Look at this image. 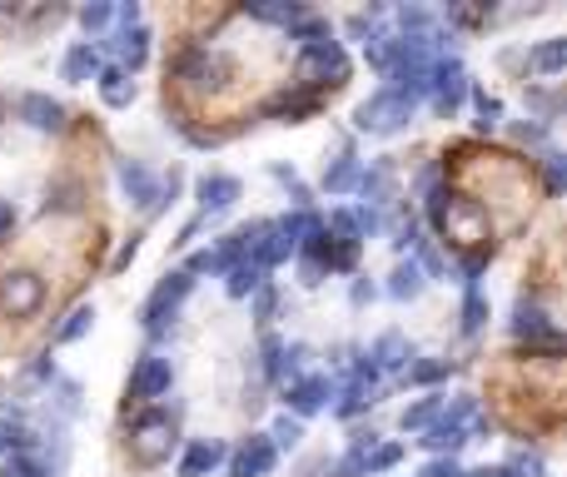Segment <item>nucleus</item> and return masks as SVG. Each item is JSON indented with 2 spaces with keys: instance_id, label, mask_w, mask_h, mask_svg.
Returning a JSON list of instances; mask_svg holds the SVG:
<instances>
[{
  "instance_id": "f257e3e1",
  "label": "nucleus",
  "mask_w": 567,
  "mask_h": 477,
  "mask_svg": "<svg viewBox=\"0 0 567 477\" xmlns=\"http://www.w3.org/2000/svg\"><path fill=\"white\" fill-rule=\"evenodd\" d=\"M179 408H145L135 423H130V453H135V463H145V468H159V463H169V453H175L179 443V428H175Z\"/></svg>"
},
{
  "instance_id": "f03ea898",
  "label": "nucleus",
  "mask_w": 567,
  "mask_h": 477,
  "mask_svg": "<svg viewBox=\"0 0 567 477\" xmlns=\"http://www.w3.org/2000/svg\"><path fill=\"white\" fill-rule=\"evenodd\" d=\"M175 75L185 80L195 95H219V90H229V80H235V60L225 55V50H209V45H189L185 55H179Z\"/></svg>"
},
{
  "instance_id": "7ed1b4c3",
  "label": "nucleus",
  "mask_w": 567,
  "mask_h": 477,
  "mask_svg": "<svg viewBox=\"0 0 567 477\" xmlns=\"http://www.w3.org/2000/svg\"><path fill=\"white\" fill-rule=\"evenodd\" d=\"M189 289H195V279H189L185 269H175V273H165V279L155 283V293H150L145 303H140V323H145L150 333H165L169 323H175V313H179V303L189 299Z\"/></svg>"
},
{
  "instance_id": "20e7f679",
  "label": "nucleus",
  "mask_w": 567,
  "mask_h": 477,
  "mask_svg": "<svg viewBox=\"0 0 567 477\" xmlns=\"http://www.w3.org/2000/svg\"><path fill=\"white\" fill-rule=\"evenodd\" d=\"M413 105H419V100H409V95H399V90H389L383 85L379 95H369L359 105V129H369V135H393V129H403L413 120Z\"/></svg>"
},
{
  "instance_id": "39448f33",
  "label": "nucleus",
  "mask_w": 567,
  "mask_h": 477,
  "mask_svg": "<svg viewBox=\"0 0 567 477\" xmlns=\"http://www.w3.org/2000/svg\"><path fill=\"white\" fill-rule=\"evenodd\" d=\"M45 303V279L35 269H6L0 273V309L10 319H35Z\"/></svg>"
},
{
  "instance_id": "423d86ee",
  "label": "nucleus",
  "mask_w": 567,
  "mask_h": 477,
  "mask_svg": "<svg viewBox=\"0 0 567 477\" xmlns=\"http://www.w3.org/2000/svg\"><path fill=\"white\" fill-rule=\"evenodd\" d=\"M429 95H433V110H439V115H453V110L468 100V70H463L458 55L433 60V70H429Z\"/></svg>"
},
{
  "instance_id": "0eeeda50",
  "label": "nucleus",
  "mask_w": 567,
  "mask_h": 477,
  "mask_svg": "<svg viewBox=\"0 0 567 477\" xmlns=\"http://www.w3.org/2000/svg\"><path fill=\"white\" fill-rule=\"evenodd\" d=\"M439 229H443L449 239H458V243H478V239H488V209H483L478 199L449 195V205H443Z\"/></svg>"
},
{
  "instance_id": "6e6552de",
  "label": "nucleus",
  "mask_w": 567,
  "mask_h": 477,
  "mask_svg": "<svg viewBox=\"0 0 567 477\" xmlns=\"http://www.w3.org/2000/svg\"><path fill=\"white\" fill-rule=\"evenodd\" d=\"M249 235H255V225H245L239 235H229V239H219L215 249H199L195 259L185 263V273L189 279H199V273H215V279H225L235 263H245V249H249Z\"/></svg>"
},
{
  "instance_id": "1a4fd4ad",
  "label": "nucleus",
  "mask_w": 567,
  "mask_h": 477,
  "mask_svg": "<svg viewBox=\"0 0 567 477\" xmlns=\"http://www.w3.org/2000/svg\"><path fill=\"white\" fill-rule=\"evenodd\" d=\"M293 253V239L284 235V225L279 219H265V225H255V235H249V249H245V259L255 263V269H279L284 259Z\"/></svg>"
},
{
  "instance_id": "9d476101",
  "label": "nucleus",
  "mask_w": 567,
  "mask_h": 477,
  "mask_svg": "<svg viewBox=\"0 0 567 477\" xmlns=\"http://www.w3.org/2000/svg\"><path fill=\"white\" fill-rule=\"evenodd\" d=\"M169 383H175V363H169L165 353H145V359L135 363V373H130V393H135L140 403L165 398Z\"/></svg>"
},
{
  "instance_id": "9b49d317",
  "label": "nucleus",
  "mask_w": 567,
  "mask_h": 477,
  "mask_svg": "<svg viewBox=\"0 0 567 477\" xmlns=\"http://www.w3.org/2000/svg\"><path fill=\"white\" fill-rule=\"evenodd\" d=\"M115 179H120V195L130 199V205H140V209H150L155 205V195H159V179H155V169L145 165V159H115Z\"/></svg>"
},
{
  "instance_id": "f8f14e48",
  "label": "nucleus",
  "mask_w": 567,
  "mask_h": 477,
  "mask_svg": "<svg viewBox=\"0 0 567 477\" xmlns=\"http://www.w3.org/2000/svg\"><path fill=\"white\" fill-rule=\"evenodd\" d=\"M508 329L518 343H548V349H558V323L548 319V309H538V303H528V299L513 309Z\"/></svg>"
},
{
  "instance_id": "ddd939ff",
  "label": "nucleus",
  "mask_w": 567,
  "mask_h": 477,
  "mask_svg": "<svg viewBox=\"0 0 567 477\" xmlns=\"http://www.w3.org/2000/svg\"><path fill=\"white\" fill-rule=\"evenodd\" d=\"M284 398H289V418H309V413H319L333 398V383L323 373H303V379H293L284 388Z\"/></svg>"
},
{
  "instance_id": "4468645a",
  "label": "nucleus",
  "mask_w": 567,
  "mask_h": 477,
  "mask_svg": "<svg viewBox=\"0 0 567 477\" xmlns=\"http://www.w3.org/2000/svg\"><path fill=\"white\" fill-rule=\"evenodd\" d=\"M20 120H25L30 129H40V135H60V129H65V105L40 95V90H30V95H20Z\"/></svg>"
},
{
  "instance_id": "2eb2a0df",
  "label": "nucleus",
  "mask_w": 567,
  "mask_h": 477,
  "mask_svg": "<svg viewBox=\"0 0 567 477\" xmlns=\"http://www.w3.org/2000/svg\"><path fill=\"white\" fill-rule=\"evenodd\" d=\"M275 443H269V433H255V438L245 443V448L229 458V477H265L269 468H275Z\"/></svg>"
},
{
  "instance_id": "dca6fc26",
  "label": "nucleus",
  "mask_w": 567,
  "mask_h": 477,
  "mask_svg": "<svg viewBox=\"0 0 567 477\" xmlns=\"http://www.w3.org/2000/svg\"><path fill=\"white\" fill-rule=\"evenodd\" d=\"M195 199H199V215H225V209H235L239 199V179L235 175H205L195 185Z\"/></svg>"
},
{
  "instance_id": "f3484780",
  "label": "nucleus",
  "mask_w": 567,
  "mask_h": 477,
  "mask_svg": "<svg viewBox=\"0 0 567 477\" xmlns=\"http://www.w3.org/2000/svg\"><path fill=\"white\" fill-rule=\"evenodd\" d=\"M225 458H229V448L219 438H195L185 448V458H179V477H209Z\"/></svg>"
},
{
  "instance_id": "a211bd4d",
  "label": "nucleus",
  "mask_w": 567,
  "mask_h": 477,
  "mask_svg": "<svg viewBox=\"0 0 567 477\" xmlns=\"http://www.w3.org/2000/svg\"><path fill=\"white\" fill-rule=\"evenodd\" d=\"M60 75H65L70 85H85V80H95V75H100V50L90 45V40L70 45L65 60H60Z\"/></svg>"
},
{
  "instance_id": "6ab92c4d",
  "label": "nucleus",
  "mask_w": 567,
  "mask_h": 477,
  "mask_svg": "<svg viewBox=\"0 0 567 477\" xmlns=\"http://www.w3.org/2000/svg\"><path fill=\"white\" fill-rule=\"evenodd\" d=\"M409 359H413V349L403 343V333H383V339L369 349V363H373L379 373H399V369H409Z\"/></svg>"
},
{
  "instance_id": "aec40b11",
  "label": "nucleus",
  "mask_w": 567,
  "mask_h": 477,
  "mask_svg": "<svg viewBox=\"0 0 567 477\" xmlns=\"http://www.w3.org/2000/svg\"><path fill=\"white\" fill-rule=\"evenodd\" d=\"M95 85H100V100H105L110 110H125L130 100H135V80H130L120 65H100Z\"/></svg>"
},
{
  "instance_id": "412c9836",
  "label": "nucleus",
  "mask_w": 567,
  "mask_h": 477,
  "mask_svg": "<svg viewBox=\"0 0 567 477\" xmlns=\"http://www.w3.org/2000/svg\"><path fill=\"white\" fill-rule=\"evenodd\" d=\"M319 110V90H309V85H293V90H284V95H275L265 105V115H289V120H303V115H313Z\"/></svg>"
},
{
  "instance_id": "4be33fe9",
  "label": "nucleus",
  "mask_w": 567,
  "mask_h": 477,
  "mask_svg": "<svg viewBox=\"0 0 567 477\" xmlns=\"http://www.w3.org/2000/svg\"><path fill=\"white\" fill-rule=\"evenodd\" d=\"M115 50H120V70H125V75H135V70L150 60V30L145 25L125 30V35L115 40Z\"/></svg>"
},
{
  "instance_id": "5701e85b",
  "label": "nucleus",
  "mask_w": 567,
  "mask_h": 477,
  "mask_svg": "<svg viewBox=\"0 0 567 477\" xmlns=\"http://www.w3.org/2000/svg\"><path fill=\"white\" fill-rule=\"evenodd\" d=\"M423 289H429V279H423V269H419V263H413V259H403L399 269L389 273V293H393V299H399V303L419 299Z\"/></svg>"
},
{
  "instance_id": "b1692460",
  "label": "nucleus",
  "mask_w": 567,
  "mask_h": 477,
  "mask_svg": "<svg viewBox=\"0 0 567 477\" xmlns=\"http://www.w3.org/2000/svg\"><path fill=\"white\" fill-rule=\"evenodd\" d=\"M359 175H363V165L353 155L333 159V165L323 169V195H349V189H359Z\"/></svg>"
},
{
  "instance_id": "393cba45",
  "label": "nucleus",
  "mask_w": 567,
  "mask_h": 477,
  "mask_svg": "<svg viewBox=\"0 0 567 477\" xmlns=\"http://www.w3.org/2000/svg\"><path fill=\"white\" fill-rule=\"evenodd\" d=\"M423 448L429 453H439V458H458V448L468 443V428H449V423H433L429 433H423Z\"/></svg>"
},
{
  "instance_id": "a878e982",
  "label": "nucleus",
  "mask_w": 567,
  "mask_h": 477,
  "mask_svg": "<svg viewBox=\"0 0 567 477\" xmlns=\"http://www.w3.org/2000/svg\"><path fill=\"white\" fill-rule=\"evenodd\" d=\"M249 15H255V20H269V25H299L309 10L293 6V0H255V6H249Z\"/></svg>"
},
{
  "instance_id": "bb28decb",
  "label": "nucleus",
  "mask_w": 567,
  "mask_h": 477,
  "mask_svg": "<svg viewBox=\"0 0 567 477\" xmlns=\"http://www.w3.org/2000/svg\"><path fill=\"white\" fill-rule=\"evenodd\" d=\"M265 289V269H255V263H235V269L225 273V293L229 299H249V293H259Z\"/></svg>"
},
{
  "instance_id": "cd10ccee",
  "label": "nucleus",
  "mask_w": 567,
  "mask_h": 477,
  "mask_svg": "<svg viewBox=\"0 0 567 477\" xmlns=\"http://www.w3.org/2000/svg\"><path fill=\"white\" fill-rule=\"evenodd\" d=\"M363 55H369L373 70H393V55H399V35H389V30H369V40H363Z\"/></svg>"
},
{
  "instance_id": "c85d7f7f",
  "label": "nucleus",
  "mask_w": 567,
  "mask_h": 477,
  "mask_svg": "<svg viewBox=\"0 0 567 477\" xmlns=\"http://www.w3.org/2000/svg\"><path fill=\"white\" fill-rule=\"evenodd\" d=\"M373 388H379V383H349L343 398L333 403V418H359L363 408H373Z\"/></svg>"
},
{
  "instance_id": "c756f323",
  "label": "nucleus",
  "mask_w": 567,
  "mask_h": 477,
  "mask_svg": "<svg viewBox=\"0 0 567 477\" xmlns=\"http://www.w3.org/2000/svg\"><path fill=\"white\" fill-rule=\"evenodd\" d=\"M443 413V398L439 393H429V398H419L413 408H403V433H419V428H433Z\"/></svg>"
},
{
  "instance_id": "7c9ffc66",
  "label": "nucleus",
  "mask_w": 567,
  "mask_h": 477,
  "mask_svg": "<svg viewBox=\"0 0 567 477\" xmlns=\"http://www.w3.org/2000/svg\"><path fill=\"white\" fill-rule=\"evenodd\" d=\"M90 323H95V309L90 303H80V309H70L65 313V323L55 329V343H75V339H85L90 333Z\"/></svg>"
},
{
  "instance_id": "2f4dec72",
  "label": "nucleus",
  "mask_w": 567,
  "mask_h": 477,
  "mask_svg": "<svg viewBox=\"0 0 567 477\" xmlns=\"http://www.w3.org/2000/svg\"><path fill=\"white\" fill-rule=\"evenodd\" d=\"M289 40H299V50H309V45H323V40H333V30H329V20L303 15L299 25H289Z\"/></svg>"
},
{
  "instance_id": "473e14b6",
  "label": "nucleus",
  "mask_w": 567,
  "mask_h": 477,
  "mask_svg": "<svg viewBox=\"0 0 567 477\" xmlns=\"http://www.w3.org/2000/svg\"><path fill=\"white\" fill-rule=\"evenodd\" d=\"M473 418H478V398H473V393H458V398L443 403V413H439V423H449V428H468Z\"/></svg>"
},
{
  "instance_id": "72a5a7b5",
  "label": "nucleus",
  "mask_w": 567,
  "mask_h": 477,
  "mask_svg": "<svg viewBox=\"0 0 567 477\" xmlns=\"http://www.w3.org/2000/svg\"><path fill=\"white\" fill-rule=\"evenodd\" d=\"M403 379H409V383H419V388H429V383H443V379H449V363H439V359L409 363V369H403Z\"/></svg>"
},
{
  "instance_id": "f704fd0d",
  "label": "nucleus",
  "mask_w": 567,
  "mask_h": 477,
  "mask_svg": "<svg viewBox=\"0 0 567 477\" xmlns=\"http://www.w3.org/2000/svg\"><path fill=\"white\" fill-rule=\"evenodd\" d=\"M483 323H488V299H483V293H468V299H463V323L458 329L473 339V333H483Z\"/></svg>"
},
{
  "instance_id": "c9c22d12",
  "label": "nucleus",
  "mask_w": 567,
  "mask_h": 477,
  "mask_svg": "<svg viewBox=\"0 0 567 477\" xmlns=\"http://www.w3.org/2000/svg\"><path fill=\"white\" fill-rule=\"evenodd\" d=\"M488 259H493V249H478V253H468V259L458 263V273H463V289H468V293H478L483 273H488Z\"/></svg>"
},
{
  "instance_id": "e433bc0d",
  "label": "nucleus",
  "mask_w": 567,
  "mask_h": 477,
  "mask_svg": "<svg viewBox=\"0 0 567 477\" xmlns=\"http://www.w3.org/2000/svg\"><path fill=\"white\" fill-rule=\"evenodd\" d=\"M563 60H567V40H543V45L533 50V65L548 70V75H558Z\"/></svg>"
},
{
  "instance_id": "4c0bfd02",
  "label": "nucleus",
  "mask_w": 567,
  "mask_h": 477,
  "mask_svg": "<svg viewBox=\"0 0 567 477\" xmlns=\"http://www.w3.org/2000/svg\"><path fill=\"white\" fill-rule=\"evenodd\" d=\"M80 199H85V195H80V185H50V195H45V215H50V209H60V215H75Z\"/></svg>"
},
{
  "instance_id": "58836bf2",
  "label": "nucleus",
  "mask_w": 567,
  "mask_h": 477,
  "mask_svg": "<svg viewBox=\"0 0 567 477\" xmlns=\"http://www.w3.org/2000/svg\"><path fill=\"white\" fill-rule=\"evenodd\" d=\"M299 438H303V423L289 418V413H284V418H275V428H269V443H275V453H279V448H299Z\"/></svg>"
},
{
  "instance_id": "ea45409f",
  "label": "nucleus",
  "mask_w": 567,
  "mask_h": 477,
  "mask_svg": "<svg viewBox=\"0 0 567 477\" xmlns=\"http://www.w3.org/2000/svg\"><path fill=\"white\" fill-rule=\"evenodd\" d=\"M399 30H403V35H429L433 15L423 6H399Z\"/></svg>"
},
{
  "instance_id": "a19ab883",
  "label": "nucleus",
  "mask_w": 567,
  "mask_h": 477,
  "mask_svg": "<svg viewBox=\"0 0 567 477\" xmlns=\"http://www.w3.org/2000/svg\"><path fill=\"white\" fill-rule=\"evenodd\" d=\"M110 20H115V6H105V0H90V6H80V25H85V30H105Z\"/></svg>"
},
{
  "instance_id": "79ce46f5",
  "label": "nucleus",
  "mask_w": 567,
  "mask_h": 477,
  "mask_svg": "<svg viewBox=\"0 0 567 477\" xmlns=\"http://www.w3.org/2000/svg\"><path fill=\"white\" fill-rule=\"evenodd\" d=\"M473 105H478V129H493L503 120V105L488 95V90H473Z\"/></svg>"
},
{
  "instance_id": "37998d69",
  "label": "nucleus",
  "mask_w": 567,
  "mask_h": 477,
  "mask_svg": "<svg viewBox=\"0 0 567 477\" xmlns=\"http://www.w3.org/2000/svg\"><path fill=\"white\" fill-rule=\"evenodd\" d=\"M329 229H333V239L359 243V225H353V209H333V215H329Z\"/></svg>"
},
{
  "instance_id": "c03bdc74",
  "label": "nucleus",
  "mask_w": 567,
  "mask_h": 477,
  "mask_svg": "<svg viewBox=\"0 0 567 477\" xmlns=\"http://www.w3.org/2000/svg\"><path fill=\"white\" fill-rule=\"evenodd\" d=\"M333 477H369V453H343L339 463H333Z\"/></svg>"
},
{
  "instance_id": "a18cd8bd",
  "label": "nucleus",
  "mask_w": 567,
  "mask_h": 477,
  "mask_svg": "<svg viewBox=\"0 0 567 477\" xmlns=\"http://www.w3.org/2000/svg\"><path fill=\"white\" fill-rule=\"evenodd\" d=\"M399 458H403L399 443H383V448H373V453H369V473H389Z\"/></svg>"
},
{
  "instance_id": "49530a36",
  "label": "nucleus",
  "mask_w": 567,
  "mask_h": 477,
  "mask_svg": "<svg viewBox=\"0 0 567 477\" xmlns=\"http://www.w3.org/2000/svg\"><path fill=\"white\" fill-rule=\"evenodd\" d=\"M503 473H508V477H548V468H543L538 453H523V458H518V463H508Z\"/></svg>"
},
{
  "instance_id": "de8ad7c7",
  "label": "nucleus",
  "mask_w": 567,
  "mask_h": 477,
  "mask_svg": "<svg viewBox=\"0 0 567 477\" xmlns=\"http://www.w3.org/2000/svg\"><path fill=\"white\" fill-rule=\"evenodd\" d=\"M0 477H50V473L40 468L35 458H10L6 468H0Z\"/></svg>"
},
{
  "instance_id": "09e8293b",
  "label": "nucleus",
  "mask_w": 567,
  "mask_h": 477,
  "mask_svg": "<svg viewBox=\"0 0 567 477\" xmlns=\"http://www.w3.org/2000/svg\"><path fill=\"white\" fill-rule=\"evenodd\" d=\"M419 477H463V468H458V458H433L419 468Z\"/></svg>"
},
{
  "instance_id": "8fccbe9b",
  "label": "nucleus",
  "mask_w": 567,
  "mask_h": 477,
  "mask_svg": "<svg viewBox=\"0 0 567 477\" xmlns=\"http://www.w3.org/2000/svg\"><path fill=\"white\" fill-rule=\"evenodd\" d=\"M135 253H140V235H130L125 243H120V253H115V273L130 269V263H135Z\"/></svg>"
},
{
  "instance_id": "3c124183",
  "label": "nucleus",
  "mask_w": 567,
  "mask_h": 477,
  "mask_svg": "<svg viewBox=\"0 0 567 477\" xmlns=\"http://www.w3.org/2000/svg\"><path fill=\"white\" fill-rule=\"evenodd\" d=\"M275 303H279V293L265 283V289L255 293V313H259V319H269V313H275Z\"/></svg>"
},
{
  "instance_id": "603ef678",
  "label": "nucleus",
  "mask_w": 567,
  "mask_h": 477,
  "mask_svg": "<svg viewBox=\"0 0 567 477\" xmlns=\"http://www.w3.org/2000/svg\"><path fill=\"white\" fill-rule=\"evenodd\" d=\"M10 229H16V205H10V199H0V243L10 239Z\"/></svg>"
},
{
  "instance_id": "864d4df0",
  "label": "nucleus",
  "mask_w": 567,
  "mask_h": 477,
  "mask_svg": "<svg viewBox=\"0 0 567 477\" xmlns=\"http://www.w3.org/2000/svg\"><path fill=\"white\" fill-rule=\"evenodd\" d=\"M548 189L553 195L563 189V155H548Z\"/></svg>"
},
{
  "instance_id": "5fc2aeb1",
  "label": "nucleus",
  "mask_w": 567,
  "mask_h": 477,
  "mask_svg": "<svg viewBox=\"0 0 567 477\" xmlns=\"http://www.w3.org/2000/svg\"><path fill=\"white\" fill-rule=\"evenodd\" d=\"M115 15H120V25H125V30H135V25H140V6H135V0H130V6H120Z\"/></svg>"
},
{
  "instance_id": "6e6d98bb",
  "label": "nucleus",
  "mask_w": 567,
  "mask_h": 477,
  "mask_svg": "<svg viewBox=\"0 0 567 477\" xmlns=\"http://www.w3.org/2000/svg\"><path fill=\"white\" fill-rule=\"evenodd\" d=\"M349 299H353V303H369V299H373V283H369V279H359V283H353Z\"/></svg>"
},
{
  "instance_id": "4d7b16f0",
  "label": "nucleus",
  "mask_w": 567,
  "mask_h": 477,
  "mask_svg": "<svg viewBox=\"0 0 567 477\" xmlns=\"http://www.w3.org/2000/svg\"><path fill=\"white\" fill-rule=\"evenodd\" d=\"M199 229H205V215H199V219H189V225H185V229H179V239H175V243H189V239H195V235H199Z\"/></svg>"
},
{
  "instance_id": "13d9d810",
  "label": "nucleus",
  "mask_w": 567,
  "mask_h": 477,
  "mask_svg": "<svg viewBox=\"0 0 567 477\" xmlns=\"http://www.w3.org/2000/svg\"><path fill=\"white\" fill-rule=\"evenodd\" d=\"M369 30H373L369 15H353V20H349V35H369Z\"/></svg>"
},
{
  "instance_id": "bf43d9fd",
  "label": "nucleus",
  "mask_w": 567,
  "mask_h": 477,
  "mask_svg": "<svg viewBox=\"0 0 567 477\" xmlns=\"http://www.w3.org/2000/svg\"><path fill=\"white\" fill-rule=\"evenodd\" d=\"M518 139L528 145V139H543V125H518Z\"/></svg>"
},
{
  "instance_id": "052dcab7",
  "label": "nucleus",
  "mask_w": 567,
  "mask_h": 477,
  "mask_svg": "<svg viewBox=\"0 0 567 477\" xmlns=\"http://www.w3.org/2000/svg\"><path fill=\"white\" fill-rule=\"evenodd\" d=\"M463 477H508L503 468H478V473H463Z\"/></svg>"
},
{
  "instance_id": "680f3d73",
  "label": "nucleus",
  "mask_w": 567,
  "mask_h": 477,
  "mask_svg": "<svg viewBox=\"0 0 567 477\" xmlns=\"http://www.w3.org/2000/svg\"><path fill=\"white\" fill-rule=\"evenodd\" d=\"M0 453H6V448H0Z\"/></svg>"
}]
</instances>
